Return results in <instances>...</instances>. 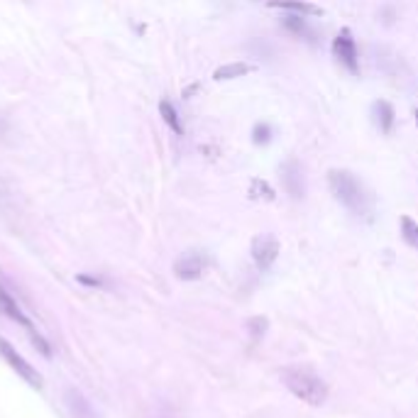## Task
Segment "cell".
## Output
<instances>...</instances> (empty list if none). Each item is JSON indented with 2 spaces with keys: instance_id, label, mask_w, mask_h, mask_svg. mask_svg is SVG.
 Returning a JSON list of instances; mask_svg holds the SVG:
<instances>
[{
  "instance_id": "obj_1",
  "label": "cell",
  "mask_w": 418,
  "mask_h": 418,
  "mask_svg": "<svg viewBox=\"0 0 418 418\" xmlns=\"http://www.w3.org/2000/svg\"><path fill=\"white\" fill-rule=\"evenodd\" d=\"M282 382L296 399H301L308 406H323L328 399V384L318 374H313L306 367H286L282 370Z\"/></svg>"
},
{
  "instance_id": "obj_2",
  "label": "cell",
  "mask_w": 418,
  "mask_h": 418,
  "mask_svg": "<svg viewBox=\"0 0 418 418\" xmlns=\"http://www.w3.org/2000/svg\"><path fill=\"white\" fill-rule=\"evenodd\" d=\"M328 186H330V194L335 196V201L343 203L348 211L357 213V216H362V213L367 211L365 189H362V184L357 181V176L348 172V169H330Z\"/></svg>"
},
{
  "instance_id": "obj_3",
  "label": "cell",
  "mask_w": 418,
  "mask_h": 418,
  "mask_svg": "<svg viewBox=\"0 0 418 418\" xmlns=\"http://www.w3.org/2000/svg\"><path fill=\"white\" fill-rule=\"evenodd\" d=\"M0 357L8 362L10 370L18 372V377L22 379V382H27L32 389H42V374L37 372L35 367H32L30 362H27L25 357H22L5 338H0Z\"/></svg>"
},
{
  "instance_id": "obj_4",
  "label": "cell",
  "mask_w": 418,
  "mask_h": 418,
  "mask_svg": "<svg viewBox=\"0 0 418 418\" xmlns=\"http://www.w3.org/2000/svg\"><path fill=\"white\" fill-rule=\"evenodd\" d=\"M252 260L260 269H269L274 262H277L279 257V240L274 238L272 233H262V235H255L252 238Z\"/></svg>"
},
{
  "instance_id": "obj_5",
  "label": "cell",
  "mask_w": 418,
  "mask_h": 418,
  "mask_svg": "<svg viewBox=\"0 0 418 418\" xmlns=\"http://www.w3.org/2000/svg\"><path fill=\"white\" fill-rule=\"evenodd\" d=\"M333 54L350 74H360V59H357V44L352 40L350 30H340V35L333 40Z\"/></svg>"
},
{
  "instance_id": "obj_6",
  "label": "cell",
  "mask_w": 418,
  "mask_h": 418,
  "mask_svg": "<svg viewBox=\"0 0 418 418\" xmlns=\"http://www.w3.org/2000/svg\"><path fill=\"white\" fill-rule=\"evenodd\" d=\"M206 272V257L201 252H184L179 260L174 262V274L181 282H196Z\"/></svg>"
},
{
  "instance_id": "obj_7",
  "label": "cell",
  "mask_w": 418,
  "mask_h": 418,
  "mask_svg": "<svg viewBox=\"0 0 418 418\" xmlns=\"http://www.w3.org/2000/svg\"><path fill=\"white\" fill-rule=\"evenodd\" d=\"M282 184L284 191L291 198H304V174H301V167L296 159H289V162L282 164Z\"/></svg>"
},
{
  "instance_id": "obj_8",
  "label": "cell",
  "mask_w": 418,
  "mask_h": 418,
  "mask_svg": "<svg viewBox=\"0 0 418 418\" xmlns=\"http://www.w3.org/2000/svg\"><path fill=\"white\" fill-rule=\"evenodd\" d=\"M0 311H3L5 316L10 318V321L20 323V326L25 328L27 333H32V330H35V328H32V321H30V318L25 316V313H22L20 304H18V301L13 299V296H10V291L5 289L3 284H0Z\"/></svg>"
},
{
  "instance_id": "obj_9",
  "label": "cell",
  "mask_w": 418,
  "mask_h": 418,
  "mask_svg": "<svg viewBox=\"0 0 418 418\" xmlns=\"http://www.w3.org/2000/svg\"><path fill=\"white\" fill-rule=\"evenodd\" d=\"M267 5L274 10H289V13H296V15H313V18L323 15V8L308 3V0H269Z\"/></svg>"
},
{
  "instance_id": "obj_10",
  "label": "cell",
  "mask_w": 418,
  "mask_h": 418,
  "mask_svg": "<svg viewBox=\"0 0 418 418\" xmlns=\"http://www.w3.org/2000/svg\"><path fill=\"white\" fill-rule=\"evenodd\" d=\"M372 115H374V123H377L379 132H384V135H389V132L394 130V120H396V113L392 108V103L387 101H377L372 106Z\"/></svg>"
},
{
  "instance_id": "obj_11",
  "label": "cell",
  "mask_w": 418,
  "mask_h": 418,
  "mask_svg": "<svg viewBox=\"0 0 418 418\" xmlns=\"http://www.w3.org/2000/svg\"><path fill=\"white\" fill-rule=\"evenodd\" d=\"M255 71V66L247 64V62H233V64H223L216 69V74H213V79L216 81H233V79H242V76L252 74Z\"/></svg>"
},
{
  "instance_id": "obj_12",
  "label": "cell",
  "mask_w": 418,
  "mask_h": 418,
  "mask_svg": "<svg viewBox=\"0 0 418 418\" xmlns=\"http://www.w3.org/2000/svg\"><path fill=\"white\" fill-rule=\"evenodd\" d=\"M282 25H284L286 32H291V35L306 37V40H311V42L316 40V35H313V30L308 27V22L304 20V15H296V13L286 15V18L282 20Z\"/></svg>"
},
{
  "instance_id": "obj_13",
  "label": "cell",
  "mask_w": 418,
  "mask_h": 418,
  "mask_svg": "<svg viewBox=\"0 0 418 418\" xmlns=\"http://www.w3.org/2000/svg\"><path fill=\"white\" fill-rule=\"evenodd\" d=\"M250 198L252 201H264V203H272L274 198H277V191L269 186V181H264V179H252L250 181Z\"/></svg>"
},
{
  "instance_id": "obj_14",
  "label": "cell",
  "mask_w": 418,
  "mask_h": 418,
  "mask_svg": "<svg viewBox=\"0 0 418 418\" xmlns=\"http://www.w3.org/2000/svg\"><path fill=\"white\" fill-rule=\"evenodd\" d=\"M399 225H401V238H404L406 245L418 250V223L416 220L411 216H401Z\"/></svg>"
},
{
  "instance_id": "obj_15",
  "label": "cell",
  "mask_w": 418,
  "mask_h": 418,
  "mask_svg": "<svg viewBox=\"0 0 418 418\" xmlns=\"http://www.w3.org/2000/svg\"><path fill=\"white\" fill-rule=\"evenodd\" d=\"M159 115L164 118V123L172 128L176 135H181L184 132V128H181V120H179V115H176V110H174V106L169 101H162L159 103Z\"/></svg>"
},
{
  "instance_id": "obj_16",
  "label": "cell",
  "mask_w": 418,
  "mask_h": 418,
  "mask_svg": "<svg viewBox=\"0 0 418 418\" xmlns=\"http://www.w3.org/2000/svg\"><path fill=\"white\" fill-rule=\"evenodd\" d=\"M247 333H250L252 343H260L262 335L267 333V318H264V316H252L250 321H247Z\"/></svg>"
},
{
  "instance_id": "obj_17",
  "label": "cell",
  "mask_w": 418,
  "mask_h": 418,
  "mask_svg": "<svg viewBox=\"0 0 418 418\" xmlns=\"http://www.w3.org/2000/svg\"><path fill=\"white\" fill-rule=\"evenodd\" d=\"M269 140H272V128H269V123H257L255 130H252V142H255V145H267Z\"/></svg>"
},
{
  "instance_id": "obj_18",
  "label": "cell",
  "mask_w": 418,
  "mask_h": 418,
  "mask_svg": "<svg viewBox=\"0 0 418 418\" xmlns=\"http://www.w3.org/2000/svg\"><path fill=\"white\" fill-rule=\"evenodd\" d=\"M30 338H32V345H35V350H40L44 357H52V348H49V343L42 338L40 333H35V330H32Z\"/></svg>"
},
{
  "instance_id": "obj_19",
  "label": "cell",
  "mask_w": 418,
  "mask_h": 418,
  "mask_svg": "<svg viewBox=\"0 0 418 418\" xmlns=\"http://www.w3.org/2000/svg\"><path fill=\"white\" fill-rule=\"evenodd\" d=\"M76 282H81L84 286H103V284H101V279L86 277V274H79V277H76Z\"/></svg>"
},
{
  "instance_id": "obj_20",
  "label": "cell",
  "mask_w": 418,
  "mask_h": 418,
  "mask_svg": "<svg viewBox=\"0 0 418 418\" xmlns=\"http://www.w3.org/2000/svg\"><path fill=\"white\" fill-rule=\"evenodd\" d=\"M416 125H418V110H416Z\"/></svg>"
}]
</instances>
